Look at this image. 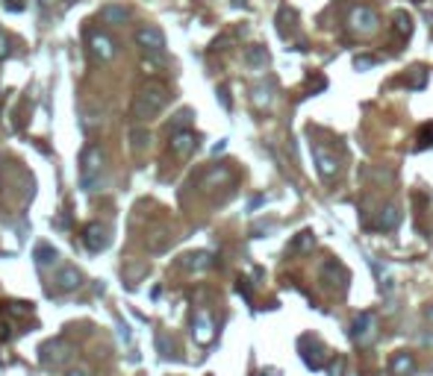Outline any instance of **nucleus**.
Listing matches in <instances>:
<instances>
[{
    "mask_svg": "<svg viewBox=\"0 0 433 376\" xmlns=\"http://www.w3.org/2000/svg\"><path fill=\"white\" fill-rule=\"evenodd\" d=\"M245 65L251 68V71H263V68L268 65V53H265V47H259V44L247 47V50H245Z\"/></svg>",
    "mask_w": 433,
    "mask_h": 376,
    "instance_id": "2eb2a0df",
    "label": "nucleus"
},
{
    "mask_svg": "<svg viewBox=\"0 0 433 376\" xmlns=\"http://www.w3.org/2000/svg\"><path fill=\"white\" fill-rule=\"evenodd\" d=\"M351 338H354V344H360V347H371V344L377 341V318L371 315V311H360V315L354 318Z\"/></svg>",
    "mask_w": 433,
    "mask_h": 376,
    "instance_id": "7ed1b4c3",
    "label": "nucleus"
},
{
    "mask_svg": "<svg viewBox=\"0 0 433 376\" xmlns=\"http://www.w3.org/2000/svg\"><path fill=\"white\" fill-rule=\"evenodd\" d=\"M422 344L425 347H433V332H422Z\"/></svg>",
    "mask_w": 433,
    "mask_h": 376,
    "instance_id": "2f4dec72",
    "label": "nucleus"
},
{
    "mask_svg": "<svg viewBox=\"0 0 433 376\" xmlns=\"http://www.w3.org/2000/svg\"><path fill=\"white\" fill-rule=\"evenodd\" d=\"M425 85V68H416V77L410 80V89H422Z\"/></svg>",
    "mask_w": 433,
    "mask_h": 376,
    "instance_id": "bb28decb",
    "label": "nucleus"
},
{
    "mask_svg": "<svg viewBox=\"0 0 433 376\" xmlns=\"http://www.w3.org/2000/svg\"><path fill=\"white\" fill-rule=\"evenodd\" d=\"M313 247H316V235L309 232V230H304V232H298V238L292 241L289 250H292V253H309Z\"/></svg>",
    "mask_w": 433,
    "mask_h": 376,
    "instance_id": "6ab92c4d",
    "label": "nucleus"
},
{
    "mask_svg": "<svg viewBox=\"0 0 433 376\" xmlns=\"http://www.w3.org/2000/svg\"><path fill=\"white\" fill-rule=\"evenodd\" d=\"M109 241H113V232H109V227L101 221H95L83 230V247L89 250V253H104L109 247Z\"/></svg>",
    "mask_w": 433,
    "mask_h": 376,
    "instance_id": "39448f33",
    "label": "nucleus"
},
{
    "mask_svg": "<svg viewBox=\"0 0 433 376\" xmlns=\"http://www.w3.org/2000/svg\"><path fill=\"white\" fill-rule=\"evenodd\" d=\"M24 6H27V0H6V9H12V12H21Z\"/></svg>",
    "mask_w": 433,
    "mask_h": 376,
    "instance_id": "c756f323",
    "label": "nucleus"
},
{
    "mask_svg": "<svg viewBox=\"0 0 433 376\" xmlns=\"http://www.w3.org/2000/svg\"><path fill=\"white\" fill-rule=\"evenodd\" d=\"M168 100H171V92H168L165 83H159V80L145 83L139 89V94H136V100H133V121H139V123L154 121L159 112L165 109Z\"/></svg>",
    "mask_w": 433,
    "mask_h": 376,
    "instance_id": "f257e3e1",
    "label": "nucleus"
},
{
    "mask_svg": "<svg viewBox=\"0 0 433 376\" xmlns=\"http://www.w3.org/2000/svg\"><path fill=\"white\" fill-rule=\"evenodd\" d=\"M192 335H195L197 344H209V341L215 338V323H213V318H209L206 311H197V315H195Z\"/></svg>",
    "mask_w": 433,
    "mask_h": 376,
    "instance_id": "9b49d317",
    "label": "nucleus"
},
{
    "mask_svg": "<svg viewBox=\"0 0 433 376\" xmlns=\"http://www.w3.org/2000/svg\"><path fill=\"white\" fill-rule=\"evenodd\" d=\"M80 182L89 194L104 191L106 185V153L101 144H89L83 150V159H80Z\"/></svg>",
    "mask_w": 433,
    "mask_h": 376,
    "instance_id": "f03ea898",
    "label": "nucleus"
},
{
    "mask_svg": "<svg viewBox=\"0 0 433 376\" xmlns=\"http://www.w3.org/2000/svg\"><path fill=\"white\" fill-rule=\"evenodd\" d=\"M83 285V273L77 268H65V271H59V288L62 291H77V288Z\"/></svg>",
    "mask_w": 433,
    "mask_h": 376,
    "instance_id": "dca6fc26",
    "label": "nucleus"
},
{
    "mask_svg": "<svg viewBox=\"0 0 433 376\" xmlns=\"http://www.w3.org/2000/svg\"><path fill=\"white\" fill-rule=\"evenodd\" d=\"M189 271H204V268H209V253H192V256H186V262H183Z\"/></svg>",
    "mask_w": 433,
    "mask_h": 376,
    "instance_id": "412c9836",
    "label": "nucleus"
},
{
    "mask_svg": "<svg viewBox=\"0 0 433 376\" xmlns=\"http://www.w3.org/2000/svg\"><path fill=\"white\" fill-rule=\"evenodd\" d=\"M375 65H377L375 56H357V59H354V68H357V71H368V68H375Z\"/></svg>",
    "mask_w": 433,
    "mask_h": 376,
    "instance_id": "5701e85b",
    "label": "nucleus"
},
{
    "mask_svg": "<svg viewBox=\"0 0 433 376\" xmlns=\"http://www.w3.org/2000/svg\"><path fill=\"white\" fill-rule=\"evenodd\" d=\"M348 27L357 35H371V33H377L380 18H377V12L371 6H354L351 15H348Z\"/></svg>",
    "mask_w": 433,
    "mask_h": 376,
    "instance_id": "20e7f679",
    "label": "nucleus"
},
{
    "mask_svg": "<svg viewBox=\"0 0 433 376\" xmlns=\"http://www.w3.org/2000/svg\"><path fill=\"white\" fill-rule=\"evenodd\" d=\"M59 259V253H56V247L54 244H39V247H35V262H39V268H51L54 265V262Z\"/></svg>",
    "mask_w": 433,
    "mask_h": 376,
    "instance_id": "f3484780",
    "label": "nucleus"
},
{
    "mask_svg": "<svg viewBox=\"0 0 433 376\" xmlns=\"http://www.w3.org/2000/svg\"><path fill=\"white\" fill-rule=\"evenodd\" d=\"M321 280H325L327 288H345V280H348V271H345L339 262H327L325 265V273H321Z\"/></svg>",
    "mask_w": 433,
    "mask_h": 376,
    "instance_id": "4468645a",
    "label": "nucleus"
},
{
    "mask_svg": "<svg viewBox=\"0 0 433 376\" xmlns=\"http://www.w3.org/2000/svg\"><path fill=\"white\" fill-rule=\"evenodd\" d=\"M395 33H398L401 39H410V35H413V18L407 15L404 9L395 12Z\"/></svg>",
    "mask_w": 433,
    "mask_h": 376,
    "instance_id": "a211bd4d",
    "label": "nucleus"
},
{
    "mask_svg": "<svg viewBox=\"0 0 433 376\" xmlns=\"http://www.w3.org/2000/svg\"><path fill=\"white\" fill-rule=\"evenodd\" d=\"M156 347L163 350V356H171V341H168L165 335H156Z\"/></svg>",
    "mask_w": 433,
    "mask_h": 376,
    "instance_id": "cd10ccee",
    "label": "nucleus"
},
{
    "mask_svg": "<svg viewBox=\"0 0 433 376\" xmlns=\"http://www.w3.org/2000/svg\"><path fill=\"white\" fill-rule=\"evenodd\" d=\"M425 318H427V323H430V327H433V303L425 309Z\"/></svg>",
    "mask_w": 433,
    "mask_h": 376,
    "instance_id": "473e14b6",
    "label": "nucleus"
},
{
    "mask_svg": "<svg viewBox=\"0 0 433 376\" xmlns=\"http://www.w3.org/2000/svg\"><path fill=\"white\" fill-rule=\"evenodd\" d=\"M168 150H171V156H177V159H189L197 150V135L192 130H174L171 133Z\"/></svg>",
    "mask_w": 433,
    "mask_h": 376,
    "instance_id": "423d86ee",
    "label": "nucleus"
},
{
    "mask_svg": "<svg viewBox=\"0 0 433 376\" xmlns=\"http://www.w3.org/2000/svg\"><path fill=\"white\" fill-rule=\"evenodd\" d=\"M145 144H147V133H142V130L136 133L133 130V147H145Z\"/></svg>",
    "mask_w": 433,
    "mask_h": 376,
    "instance_id": "c85d7f7f",
    "label": "nucleus"
},
{
    "mask_svg": "<svg viewBox=\"0 0 433 376\" xmlns=\"http://www.w3.org/2000/svg\"><path fill=\"white\" fill-rule=\"evenodd\" d=\"M39 359H42L44 368H59V365H65V361L71 359V353H68V347L62 344L59 338H54V341H47V344L39 350Z\"/></svg>",
    "mask_w": 433,
    "mask_h": 376,
    "instance_id": "6e6552de",
    "label": "nucleus"
},
{
    "mask_svg": "<svg viewBox=\"0 0 433 376\" xmlns=\"http://www.w3.org/2000/svg\"><path fill=\"white\" fill-rule=\"evenodd\" d=\"M115 39H109L106 33H89V53L97 59V62H113L115 56Z\"/></svg>",
    "mask_w": 433,
    "mask_h": 376,
    "instance_id": "0eeeda50",
    "label": "nucleus"
},
{
    "mask_svg": "<svg viewBox=\"0 0 433 376\" xmlns=\"http://www.w3.org/2000/svg\"><path fill=\"white\" fill-rule=\"evenodd\" d=\"M418 144H422V147L433 144V123H425V127L418 130Z\"/></svg>",
    "mask_w": 433,
    "mask_h": 376,
    "instance_id": "b1692460",
    "label": "nucleus"
},
{
    "mask_svg": "<svg viewBox=\"0 0 433 376\" xmlns=\"http://www.w3.org/2000/svg\"><path fill=\"white\" fill-rule=\"evenodd\" d=\"M342 368H345V359H336V365L330 368V373H333V376H342Z\"/></svg>",
    "mask_w": 433,
    "mask_h": 376,
    "instance_id": "7c9ffc66",
    "label": "nucleus"
},
{
    "mask_svg": "<svg viewBox=\"0 0 433 376\" xmlns=\"http://www.w3.org/2000/svg\"><path fill=\"white\" fill-rule=\"evenodd\" d=\"M389 373L392 376H413L416 373V356L410 350H401V353H395L392 361H389Z\"/></svg>",
    "mask_w": 433,
    "mask_h": 376,
    "instance_id": "f8f14e48",
    "label": "nucleus"
},
{
    "mask_svg": "<svg viewBox=\"0 0 433 376\" xmlns=\"http://www.w3.org/2000/svg\"><path fill=\"white\" fill-rule=\"evenodd\" d=\"M65 3H77V0H65Z\"/></svg>",
    "mask_w": 433,
    "mask_h": 376,
    "instance_id": "f704fd0d",
    "label": "nucleus"
},
{
    "mask_svg": "<svg viewBox=\"0 0 433 376\" xmlns=\"http://www.w3.org/2000/svg\"><path fill=\"white\" fill-rule=\"evenodd\" d=\"M189 118H192V112L183 109V112H177V115H174V123H171V127H174V130H183L186 123H189Z\"/></svg>",
    "mask_w": 433,
    "mask_h": 376,
    "instance_id": "393cba45",
    "label": "nucleus"
},
{
    "mask_svg": "<svg viewBox=\"0 0 433 376\" xmlns=\"http://www.w3.org/2000/svg\"><path fill=\"white\" fill-rule=\"evenodd\" d=\"M313 159H316V168H318V177L325 180V182H330L333 177H336V171H339V165H336V156L330 153V150H325L321 144H316L313 147Z\"/></svg>",
    "mask_w": 433,
    "mask_h": 376,
    "instance_id": "1a4fd4ad",
    "label": "nucleus"
},
{
    "mask_svg": "<svg viewBox=\"0 0 433 376\" xmlns=\"http://www.w3.org/2000/svg\"><path fill=\"white\" fill-rule=\"evenodd\" d=\"M68 376H85V373H83V370H71Z\"/></svg>",
    "mask_w": 433,
    "mask_h": 376,
    "instance_id": "72a5a7b5",
    "label": "nucleus"
},
{
    "mask_svg": "<svg viewBox=\"0 0 433 376\" xmlns=\"http://www.w3.org/2000/svg\"><path fill=\"white\" fill-rule=\"evenodd\" d=\"M254 103L256 106H268L271 103V85H256V89H254Z\"/></svg>",
    "mask_w": 433,
    "mask_h": 376,
    "instance_id": "4be33fe9",
    "label": "nucleus"
},
{
    "mask_svg": "<svg viewBox=\"0 0 433 376\" xmlns=\"http://www.w3.org/2000/svg\"><path fill=\"white\" fill-rule=\"evenodd\" d=\"M9 53H12V42L6 39V35H3V33H0V59H6Z\"/></svg>",
    "mask_w": 433,
    "mask_h": 376,
    "instance_id": "a878e982",
    "label": "nucleus"
},
{
    "mask_svg": "<svg viewBox=\"0 0 433 376\" xmlns=\"http://www.w3.org/2000/svg\"><path fill=\"white\" fill-rule=\"evenodd\" d=\"M136 42H139L147 53H163L165 47V35L159 27H139L136 30Z\"/></svg>",
    "mask_w": 433,
    "mask_h": 376,
    "instance_id": "9d476101",
    "label": "nucleus"
},
{
    "mask_svg": "<svg viewBox=\"0 0 433 376\" xmlns=\"http://www.w3.org/2000/svg\"><path fill=\"white\" fill-rule=\"evenodd\" d=\"M401 223V212L398 206H386V209H380L377 212V218H375V230H383V232H392L395 227Z\"/></svg>",
    "mask_w": 433,
    "mask_h": 376,
    "instance_id": "ddd939ff",
    "label": "nucleus"
},
{
    "mask_svg": "<svg viewBox=\"0 0 433 376\" xmlns=\"http://www.w3.org/2000/svg\"><path fill=\"white\" fill-rule=\"evenodd\" d=\"M104 21H109V24H127L130 21V12L124 9V6H118V3H113V6L104 9Z\"/></svg>",
    "mask_w": 433,
    "mask_h": 376,
    "instance_id": "aec40b11",
    "label": "nucleus"
}]
</instances>
